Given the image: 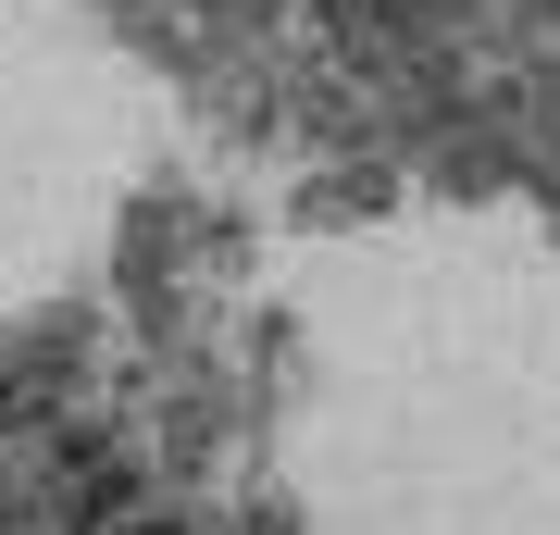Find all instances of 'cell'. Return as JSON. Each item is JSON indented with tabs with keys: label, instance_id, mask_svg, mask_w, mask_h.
Instances as JSON below:
<instances>
[{
	"label": "cell",
	"instance_id": "1",
	"mask_svg": "<svg viewBox=\"0 0 560 535\" xmlns=\"http://www.w3.org/2000/svg\"><path fill=\"white\" fill-rule=\"evenodd\" d=\"M261 437L287 535H560V212L486 187L312 237Z\"/></svg>",
	"mask_w": 560,
	"mask_h": 535
},
{
	"label": "cell",
	"instance_id": "2",
	"mask_svg": "<svg viewBox=\"0 0 560 535\" xmlns=\"http://www.w3.org/2000/svg\"><path fill=\"white\" fill-rule=\"evenodd\" d=\"M162 100L88 0H0V324L50 312L138 212Z\"/></svg>",
	"mask_w": 560,
	"mask_h": 535
},
{
	"label": "cell",
	"instance_id": "3",
	"mask_svg": "<svg viewBox=\"0 0 560 535\" xmlns=\"http://www.w3.org/2000/svg\"><path fill=\"white\" fill-rule=\"evenodd\" d=\"M349 25L411 113L560 212V0H349Z\"/></svg>",
	"mask_w": 560,
	"mask_h": 535
}]
</instances>
